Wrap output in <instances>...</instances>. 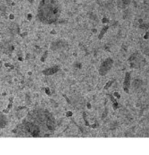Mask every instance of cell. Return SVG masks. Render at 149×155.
Returning a JSON list of instances; mask_svg holds the SVG:
<instances>
[{
  "instance_id": "6da1fadb",
  "label": "cell",
  "mask_w": 149,
  "mask_h": 155,
  "mask_svg": "<svg viewBox=\"0 0 149 155\" xmlns=\"http://www.w3.org/2000/svg\"><path fill=\"white\" fill-rule=\"evenodd\" d=\"M61 14L60 0H42L38 7V18L44 24L55 23Z\"/></svg>"
},
{
  "instance_id": "7a4b0ae2",
  "label": "cell",
  "mask_w": 149,
  "mask_h": 155,
  "mask_svg": "<svg viewBox=\"0 0 149 155\" xmlns=\"http://www.w3.org/2000/svg\"><path fill=\"white\" fill-rule=\"evenodd\" d=\"M113 61L111 59H107L105 62L102 64L101 67L100 68V73L101 75H106L108 73V71L111 69L112 66Z\"/></svg>"
},
{
  "instance_id": "3957f363",
  "label": "cell",
  "mask_w": 149,
  "mask_h": 155,
  "mask_svg": "<svg viewBox=\"0 0 149 155\" xmlns=\"http://www.w3.org/2000/svg\"><path fill=\"white\" fill-rule=\"evenodd\" d=\"M57 71V68H53L52 69H48V70H46V71H44V73L45 75H52Z\"/></svg>"
},
{
  "instance_id": "277c9868",
  "label": "cell",
  "mask_w": 149,
  "mask_h": 155,
  "mask_svg": "<svg viewBox=\"0 0 149 155\" xmlns=\"http://www.w3.org/2000/svg\"><path fill=\"white\" fill-rule=\"evenodd\" d=\"M129 81H130V77L128 76V75H126V80H125V84H124V85L126 86H128V85H129Z\"/></svg>"
}]
</instances>
